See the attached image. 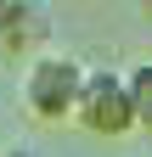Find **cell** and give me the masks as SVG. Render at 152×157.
Here are the masks:
<instances>
[{
    "label": "cell",
    "mask_w": 152,
    "mask_h": 157,
    "mask_svg": "<svg viewBox=\"0 0 152 157\" xmlns=\"http://www.w3.org/2000/svg\"><path fill=\"white\" fill-rule=\"evenodd\" d=\"M130 101H135V129L152 135V62L130 67Z\"/></svg>",
    "instance_id": "cell-3"
},
{
    "label": "cell",
    "mask_w": 152,
    "mask_h": 157,
    "mask_svg": "<svg viewBox=\"0 0 152 157\" xmlns=\"http://www.w3.org/2000/svg\"><path fill=\"white\" fill-rule=\"evenodd\" d=\"M6 157H40V151H34V146H11Z\"/></svg>",
    "instance_id": "cell-4"
},
{
    "label": "cell",
    "mask_w": 152,
    "mask_h": 157,
    "mask_svg": "<svg viewBox=\"0 0 152 157\" xmlns=\"http://www.w3.org/2000/svg\"><path fill=\"white\" fill-rule=\"evenodd\" d=\"M79 95H85V62L68 51H45L34 56L28 73H23V107L40 118V124H68L79 112Z\"/></svg>",
    "instance_id": "cell-1"
},
{
    "label": "cell",
    "mask_w": 152,
    "mask_h": 157,
    "mask_svg": "<svg viewBox=\"0 0 152 157\" xmlns=\"http://www.w3.org/2000/svg\"><path fill=\"white\" fill-rule=\"evenodd\" d=\"M73 124H79V129H90V135H107V140L130 135V129H135L130 73L107 67V62H90V67H85V95H79V112H73Z\"/></svg>",
    "instance_id": "cell-2"
}]
</instances>
